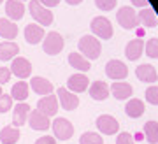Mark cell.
Instances as JSON below:
<instances>
[{
    "instance_id": "6da1fadb",
    "label": "cell",
    "mask_w": 158,
    "mask_h": 144,
    "mask_svg": "<svg viewBox=\"0 0 158 144\" xmlns=\"http://www.w3.org/2000/svg\"><path fill=\"white\" fill-rule=\"evenodd\" d=\"M77 48L86 60H97L102 51L100 40L97 39V37H93V35H83L77 42Z\"/></svg>"
},
{
    "instance_id": "7a4b0ae2",
    "label": "cell",
    "mask_w": 158,
    "mask_h": 144,
    "mask_svg": "<svg viewBox=\"0 0 158 144\" xmlns=\"http://www.w3.org/2000/svg\"><path fill=\"white\" fill-rule=\"evenodd\" d=\"M28 9H30L32 18L39 23L40 27H49L51 23H53V12H51L48 7L42 6L39 0H30Z\"/></svg>"
},
{
    "instance_id": "3957f363",
    "label": "cell",
    "mask_w": 158,
    "mask_h": 144,
    "mask_svg": "<svg viewBox=\"0 0 158 144\" xmlns=\"http://www.w3.org/2000/svg\"><path fill=\"white\" fill-rule=\"evenodd\" d=\"M91 32H93V35L98 37V39L107 40V39L113 37V25H111V21H109L107 18L97 16V18L91 19Z\"/></svg>"
},
{
    "instance_id": "277c9868",
    "label": "cell",
    "mask_w": 158,
    "mask_h": 144,
    "mask_svg": "<svg viewBox=\"0 0 158 144\" xmlns=\"http://www.w3.org/2000/svg\"><path fill=\"white\" fill-rule=\"evenodd\" d=\"M116 19H118L119 27L125 28V30H132V28H137L139 25V18H137V12L132 9L130 6L119 7L118 14H116Z\"/></svg>"
},
{
    "instance_id": "5b68a950",
    "label": "cell",
    "mask_w": 158,
    "mask_h": 144,
    "mask_svg": "<svg viewBox=\"0 0 158 144\" xmlns=\"http://www.w3.org/2000/svg\"><path fill=\"white\" fill-rule=\"evenodd\" d=\"M42 49H44L46 55H51V56L58 55V53L63 49V37L58 32H49L44 37Z\"/></svg>"
},
{
    "instance_id": "8992f818",
    "label": "cell",
    "mask_w": 158,
    "mask_h": 144,
    "mask_svg": "<svg viewBox=\"0 0 158 144\" xmlns=\"http://www.w3.org/2000/svg\"><path fill=\"white\" fill-rule=\"evenodd\" d=\"M53 133L55 137L60 139V141H69V139L74 135V127L72 123L65 120V118H56L53 121Z\"/></svg>"
},
{
    "instance_id": "52a82bcc",
    "label": "cell",
    "mask_w": 158,
    "mask_h": 144,
    "mask_svg": "<svg viewBox=\"0 0 158 144\" xmlns=\"http://www.w3.org/2000/svg\"><path fill=\"white\" fill-rule=\"evenodd\" d=\"M106 74L114 81H123L128 76V67L119 60H109L106 63Z\"/></svg>"
},
{
    "instance_id": "ba28073f",
    "label": "cell",
    "mask_w": 158,
    "mask_h": 144,
    "mask_svg": "<svg viewBox=\"0 0 158 144\" xmlns=\"http://www.w3.org/2000/svg\"><path fill=\"white\" fill-rule=\"evenodd\" d=\"M56 97H58V104H62V107L65 111H74V109H77L79 105V99L77 95L72 93V91H69L67 88H56Z\"/></svg>"
},
{
    "instance_id": "9c48e42d",
    "label": "cell",
    "mask_w": 158,
    "mask_h": 144,
    "mask_svg": "<svg viewBox=\"0 0 158 144\" xmlns=\"http://www.w3.org/2000/svg\"><path fill=\"white\" fill-rule=\"evenodd\" d=\"M97 128L100 130L104 135H114L119 130V123L118 120L111 114H102L97 118Z\"/></svg>"
},
{
    "instance_id": "30bf717a",
    "label": "cell",
    "mask_w": 158,
    "mask_h": 144,
    "mask_svg": "<svg viewBox=\"0 0 158 144\" xmlns=\"http://www.w3.org/2000/svg\"><path fill=\"white\" fill-rule=\"evenodd\" d=\"M58 97H55V95H44L42 99L37 102V111H40L44 116H55L58 112Z\"/></svg>"
},
{
    "instance_id": "8fae6325",
    "label": "cell",
    "mask_w": 158,
    "mask_h": 144,
    "mask_svg": "<svg viewBox=\"0 0 158 144\" xmlns=\"http://www.w3.org/2000/svg\"><path fill=\"white\" fill-rule=\"evenodd\" d=\"M11 74H14L19 79H27L32 74V63H30V60L23 58V56H16L11 63Z\"/></svg>"
},
{
    "instance_id": "7c38bea8",
    "label": "cell",
    "mask_w": 158,
    "mask_h": 144,
    "mask_svg": "<svg viewBox=\"0 0 158 144\" xmlns=\"http://www.w3.org/2000/svg\"><path fill=\"white\" fill-rule=\"evenodd\" d=\"M28 125L32 127V130H37V132H44L51 127V121L49 118L44 116L40 111L34 109V111L28 112Z\"/></svg>"
},
{
    "instance_id": "4fadbf2b",
    "label": "cell",
    "mask_w": 158,
    "mask_h": 144,
    "mask_svg": "<svg viewBox=\"0 0 158 144\" xmlns=\"http://www.w3.org/2000/svg\"><path fill=\"white\" fill-rule=\"evenodd\" d=\"M88 84H90V81H88L86 74H74L67 81V90L72 93H83L88 90Z\"/></svg>"
},
{
    "instance_id": "5bb4252c",
    "label": "cell",
    "mask_w": 158,
    "mask_h": 144,
    "mask_svg": "<svg viewBox=\"0 0 158 144\" xmlns=\"http://www.w3.org/2000/svg\"><path fill=\"white\" fill-rule=\"evenodd\" d=\"M109 90H111V93L114 95L116 100H128L134 93L132 84L125 83V81H114L113 86H109Z\"/></svg>"
},
{
    "instance_id": "9a60e30c",
    "label": "cell",
    "mask_w": 158,
    "mask_h": 144,
    "mask_svg": "<svg viewBox=\"0 0 158 144\" xmlns=\"http://www.w3.org/2000/svg\"><path fill=\"white\" fill-rule=\"evenodd\" d=\"M32 111L28 104L25 102H18L16 107H14V112H12V127H23L27 120H28V112Z\"/></svg>"
},
{
    "instance_id": "2e32d148",
    "label": "cell",
    "mask_w": 158,
    "mask_h": 144,
    "mask_svg": "<svg viewBox=\"0 0 158 144\" xmlns=\"http://www.w3.org/2000/svg\"><path fill=\"white\" fill-rule=\"evenodd\" d=\"M135 76H137L139 81H142V83H155L158 79V72L153 65L144 63V65H139L135 69Z\"/></svg>"
},
{
    "instance_id": "e0dca14e",
    "label": "cell",
    "mask_w": 158,
    "mask_h": 144,
    "mask_svg": "<svg viewBox=\"0 0 158 144\" xmlns=\"http://www.w3.org/2000/svg\"><path fill=\"white\" fill-rule=\"evenodd\" d=\"M30 88L34 90L35 93L39 95H49L53 90H55V86L51 84V81H48L46 78H40V76H35V78L30 79Z\"/></svg>"
},
{
    "instance_id": "ac0fdd59",
    "label": "cell",
    "mask_w": 158,
    "mask_h": 144,
    "mask_svg": "<svg viewBox=\"0 0 158 144\" xmlns=\"http://www.w3.org/2000/svg\"><path fill=\"white\" fill-rule=\"evenodd\" d=\"M25 39L28 44H39L44 39V28L40 25H34V23L27 25L25 27Z\"/></svg>"
},
{
    "instance_id": "d6986e66",
    "label": "cell",
    "mask_w": 158,
    "mask_h": 144,
    "mask_svg": "<svg viewBox=\"0 0 158 144\" xmlns=\"http://www.w3.org/2000/svg\"><path fill=\"white\" fill-rule=\"evenodd\" d=\"M6 14L12 21L21 19L23 14H25V4L18 2V0H6Z\"/></svg>"
},
{
    "instance_id": "ffe728a7",
    "label": "cell",
    "mask_w": 158,
    "mask_h": 144,
    "mask_svg": "<svg viewBox=\"0 0 158 144\" xmlns=\"http://www.w3.org/2000/svg\"><path fill=\"white\" fill-rule=\"evenodd\" d=\"M142 51H144V42H142L141 39H132L127 44V48H125V56L128 58V60L135 61L141 58Z\"/></svg>"
},
{
    "instance_id": "44dd1931",
    "label": "cell",
    "mask_w": 158,
    "mask_h": 144,
    "mask_svg": "<svg viewBox=\"0 0 158 144\" xmlns=\"http://www.w3.org/2000/svg\"><path fill=\"white\" fill-rule=\"evenodd\" d=\"M111 93L109 86L104 81H93L90 86V97L93 100H106Z\"/></svg>"
},
{
    "instance_id": "7402d4cb",
    "label": "cell",
    "mask_w": 158,
    "mask_h": 144,
    "mask_svg": "<svg viewBox=\"0 0 158 144\" xmlns=\"http://www.w3.org/2000/svg\"><path fill=\"white\" fill-rule=\"evenodd\" d=\"M18 35V27L16 23L6 18H0V37H4L6 40H12Z\"/></svg>"
},
{
    "instance_id": "603a6c76",
    "label": "cell",
    "mask_w": 158,
    "mask_h": 144,
    "mask_svg": "<svg viewBox=\"0 0 158 144\" xmlns=\"http://www.w3.org/2000/svg\"><path fill=\"white\" fill-rule=\"evenodd\" d=\"M19 53V46L14 44V42H9V40H4L0 44V61H7L16 58V55Z\"/></svg>"
},
{
    "instance_id": "cb8c5ba5",
    "label": "cell",
    "mask_w": 158,
    "mask_h": 144,
    "mask_svg": "<svg viewBox=\"0 0 158 144\" xmlns=\"http://www.w3.org/2000/svg\"><path fill=\"white\" fill-rule=\"evenodd\" d=\"M137 18H139V23L144 25L146 28H153V27L158 25V18H156V14H155V11H153L151 7L141 9V12L137 14Z\"/></svg>"
},
{
    "instance_id": "d4e9b609",
    "label": "cell",
    "mask_w": 158,
    "mask_h": 144,
    "mask_svg": "<svg viewBox=\"0 0 158 144\" xmlns=\"http://www.w3.org/2000/svg\"><path fill=\"white\" fill-rule=\"evenodd\" d=\"M69 63H70V67H74L76 70H81V72H88L91 69L90 60H86L81 53H70V55H69Z\"/></svg>"
},
{
    "instance_id": "484cf974",
    "label": "cell",
    "mask_w": 158,
    "mask_h": 144,
    "mask_svg": "<svg viewBox=\"0 0 158 144\" xmlns=\"http://www.w3.org/2000/svg\"><path fill=\"white\" fill-rule=\"evenodd\" d=\"M125 112L128 118H139L144 112V102L141 99H130L125 105Z\"/></svg>"
},
{
    "instance_id": "4316f807",
    "label": "cell",
    "mask_w": 158,
    "mask_h": 144,
    "mask_svg": "<svg viewBox=\"0 0 158 144\" xmlns=\"http://www.w3.org/2000/svg\"><path fill=\"white\" fill-rule=\"evenodd\" d=\"M28 93H30V84L25 83V81H18L11 90V97L12 100H18V102H23V100L28 99Z\"/></svg>"
},
{
    "instance_id": "83f0119b",
    "label": "cell",
    "mask_w": 158,
    "mask_h": 144,
    "mask_svg": "<svg viewBox=\"0 0 158 144\" xmlns=\"http://www.w3.org/2000/svg\"><path fill=\"white\" fill-rule=\"evenodd\" d=\"M21 137V132L16 127H4L0 130V141L2 144H16Z\"/></svg>"
},
{
    "instance_id": "f1b7e54d",
    "label": "cell",
    "mask_w": 158,
    "mask_h": 144,
    "mask_svg": "<svg viewBox=\"0 0 158 144\" xmlns=\"http://www.w3.org/2000/svg\"><path fill=\"white\" fill-rule=\"evenodd\" d=\"M144 133H146V139L149 144H156L158 142V121H146L144 123Z\"/></svg>"
},
{
    "instance_id": "f546056e",
    "label": "cell",
    "mask_w": 158,
    "mask_h": 144,
    "mask_svg": "<svg viewBox=\"0 0 158 144\" xmlns=\"http://www.w3.org/2000/svg\"><path fill=\"white\" fill-rule=\"evenodd\" d=\"M79 144H104L102 137L97 132H85L79 137Z\"/></svg>"
},
{
    "instance_id": "4dcf8cb0",
    "label": "cell",
    "mask_w": 158,
    "mask_h": 144,
    "mask_svg": "<svg viewBox=\"0 0 158 144\" xmlns=\"http://www.w3.org/2000/svg\"><path fill=\"white\" fill-rule=\"evenodd\" d=\"M146 55L149 56V58H158V39H149L146 40Z\"/></svg>"
},
{
    "instance_id": "1f68e13d",
    "label": "cell",
    "mask_w": 158,
    "mask_h": 144,
    "mask_svg": "<svg viewBox=\"0 0 158 144\" xmlns=\"http://www.w3.org/2000/svg\"><path fill=\"white\" fill-rule=\"evenodd\" d=\"M11 107H12V97H11V95L2 93V95H0V114L7 112Z\"/></svg>"
},
{
    "instance_id": "d6a6232c",
    "label": "cell",
    "mask_w": 158,
    "mask_h": 144,
    "mask_svg": "<svg viewBox=\"0 0 158 144\" xmlns=\"http://www.w3.org/2000/svg\"><path fill=\"white\" fill-rule=\"evenodd\" d=\"M146 100L153 105H158V86H149L146 90Z\"/></svg>"
},
{
    "instance_id": "836d02e7",
    "label": "cell",
    "mask_w": 158,
    "mask_h": 144,
    "mask_svg": "<svg viewBox=\"0 0 158 144\" xmlns=\"http://www.w3.org/2000/svg\"><path fill=\"white\" fill-rule=\"evenodd\" d=\"M95 6L100 11H111L116 6V0H95Z\"/></svg>"
},
{
    "instance_id": "e575fe53",
    "label": "cell",
    "mask_w": 158,
    "mask_h": 144,
    "mask_svg": "<svg viewBox=\"0 0 158 144\" xmlns=\"http://www.w3.org/2000/svg\"><path fill=\"white\" fill-rule=\"evenodd\" d=\"M116 144H134V137L128 132H121L116 139Z\"/></svg>"
},
{
    "instance_id": "d590c367",
    "label": "cell",
    "mask_w": 158,
    "mask_h": 144,
    "mask_svg": "<svg viewBox=\"0 0 158 144\" xmlns=\"http://www.w3.org/2000/svg\"><path fill=\"white\" fill-rule=\"evenodd\" d=\"M11 70L7 69V67H0V84H6L9 83V79H11Z\"/></svg>"
},
{
    "instance_id": "8d00e7d4",
    "label": "cell",
    "mask_w": 158,
    "mask_h": 144,
    "mask_svg": "<svg viewBox=\"0 0 158 144\" xmlns=\"http://www.w3.org/2000/svg\"><path fill=\"white\" fill-rule=\"evenodd\" d=\"M35 144H56L55 137H49V135H44V137H39L35 141Z\"/></svg>"
},
{
    "instance_id": "74e56055",
    "label": "cell",
    "mask_w": 158,
    "mask_h": 144,
    "mask_svg": "<svg viewBox=\"0 0 158 144\" xmlns=\"http://www.w3.org/2000/svg\"><path fill=\"white\" fill-rule=\"evenodd\" d=\"M40 4H42V6L44 7H48V9H49V7H55V6H58V4H60V0H39Z\"/></svg>"
},
{
    "instance_id": "f35d334b",
    "label": "cell",
    "mask_w": 158,
    "mask_h": 144,
    "mask_svg": "<svg viewBox=\"0 0 158 144\" xmlns=\"http://www.w3.org/2000/svg\"><path fill=\"white\" fill-rule=\"evenodd\" d=\"M130 4L132 6H135V7H141V9H144V7H148V0H130Z\"/></svg>"
},
{
    "instance_id": "ab89813d",
    "label": "cell",
    "mask_w": 158,
    "mask_h": 144,
    "mask_svg": "<svg viewBox=\"0 0 158 144\" xmlns=\"http://www.w3.org/2000/svg\"><path fill=\"white\" fill-rule=\"evenodd\" d=\"M65 2H67L69 6H79V4H81L83 0H65Z\"/></svg>"
},
{
    "instance_id": "60d3db41",
    "label": "cell",
    "mask_w": 158,
    "mask_h": 144,
    "mask_svg": "<svg viewBox=\"0 0 158 144\" xmlns=\"http://www.w3.org/2000/svg\"><path fill=\"white\" fill-rule=\"evenodd\" d=\"M2 93H4V91H2V88H0V95H2Z\"/></svg>"
},
{
    "instance_id": "b9f144b4",
    "label": "cell",
    "mask_w": 158,
    "mask_h": 144,
    "mask_svg": "<svg viewBox=\"0 0 158 144\" xmlns=\"http://www.w3.org/2000/svg\"><path fill=\"white\" fill-rule=\"evenodd\" d=\"M18 2H25V0H18Z\"/></svg>"
},
{
    "instance_id": "7bdbcfd3",
    "label": "cell",
    "mask_w": 158,
    "mask_h": 144,
    "mask_svg": "<svg viewBox=\"0 0 158 144\" xmlns=\"http://www.w3.org/2000/svg\"><path fill=\"white\" fill-rule=\"evenodd\" d=\"M2 2H4V0H0V4H2Z\"/></svg>"
},
{
    "instance_id": "ee69618b",
    "label": "cell",
    "mask_w": 158,
    "mask_h": 144,
    "mask_svg": "<svg viewBox=\"0 0 158 144\" xmlns=\"http://www.w3.org/2000/svg\"><path fill=\"white\" fill-rule=\"evenodd\" d=\"M156 72H158V70H156Z\"/></svg>"
}]
</instances>
